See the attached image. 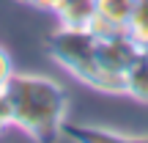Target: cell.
Instances as JSON below:
<instances>
[{
  "mask_svg": "<svg viewBox=\"0 0 148 143\" xmlns=\"http://www.w3.org/2000/svg\"><path fill=\"white\" fill-rule=\"evenodd\" d=\"M3 96L11 107V121L36 143H52L63 132L69 94L58 80L36 72H14Z\"/></svg>",
  "mask_w": 148,
  "mask_h": 143,
  "instance_id": "cell-1",
  "label": "cell"
},
{
  "mask_svg": "<svg viewBox=\"0 0 148 143\" xmlns=\"http://www.w3.org/2000/svg\"><path fill=\"white\" fill-rule=\"evenodd\" d=\"M49 53L55 64L85 83L88 88L101 91L107 96H123V74L110 72L96 61V39L88 30L58 28L49 39Z\"/></svg>",
  "mask_w": 148,
  "mask_h": 143,
  "instance_id": "cell-2",
  "label": "cell"
},
{
  "mask_svg": "<svg viewBox=\"0 0 148 143\" xmlns=\"http://www.w3.org/2000/svg\"><path fill=\"white\" fill-rule=\"evenodd\" d=\"M143 53L145 50L137 47V44L129 39V33H121V36H112V39H99V41H96V61H99L104 69L118 72V74H123Z\"/></svg>",
  "mask_w": 148,
  "mask_h": 143,
  "instance_id": "cell-3",
  "label": "cell"
},
{
  "mask_svg": "<svg viewBox=\"0 0 148 143\" xmlns=\"http://www.w3.org/2000/svg\"><path fill=\"white\" fill-rule=\"evenodd\" d=\"M93 14H96V0H66L55 17H58V28L85 30Z\"/></svg>",
  "mask_w": 148,
  "mask_h": 143,
  "instance_id": "cell-4",
  "label": "cell"
},
{
  "mask_svg": "<svg viewBox=\"0 0 148 143\" xmlns=\"http://www.w3.org/2000/svg\"><path fill=\"white\" fill-rule=\"evenodd\" d=\"M123 96L148 105V53H143L123 72Z\"/></svg>",
  "mask_w": 148,
  "mask_h": 143,
  "instance_id": "cell-5",
  "label": "cell"
},
{
  "mask_svg": "<svg viewBox=\"0 0 148 143\" xmlns=\"http://www.w3.org/2000/svg\"><path fill=\"white\" fill-rule=\"evenodd\" d=\"M126 33L137 47L148 50V0H137L132 17L126 22Z\"/></svg>",
  "mask_w": 148,
  "mask_h": 143,
  "instance_id": "cell-6",
  "label": "cell"
},
{
  "mask_svg": "<svg viewBox=\"0 0 148 143\" xmlns=\"http://www.w3.org/2000/svg\"><path fill=\"white\" fill-rule=\"evenodd\" d=\"M134 6H137V0H96V14H101L104 19L126 28Z\"/></svg>",
  "mask_w": 148,
  "mask_h": 143,
  "instance_id": "cell-7",
  "label": "cell"
},
{
  "mask_svg": "<svg viewBox=\"0 0 148 143\" xmlns=\"http://www.w3.org/2000/svg\"><path fill=\"white\" fill-rule=\"evenodd\" d=\"M11 74H14V61H11L8 50H5V47H0V91L8 85Z\"/></svg>",
  "mask_w": 148,
  "mask_h": 143,
  "instance_id": "cell-8",
  "label": "cell"
},
{
  "mask_svg": "<svg viewBox=\"0 0 148 143\" xmlns=\"http://www.w3.org/2000/svg\"><path fill=\"white\" fill-rule=\"evenodd\" d=\"M25 3H30L33 8H38V11H47V14H58L66 0H25Z\"/></svg>",
  "mask_w": 148,
  "mask_h": 143,
  "instance_id": "cell-9",
  "label": "cell"
},
{
  "mask_svg": "<svg viewBox=\"0 0 148 143\" xmlns=\"http://www.w3.org/2000/svg\"><path fill=\"white\" fill-rule=\"evenodd\" d=\"M8 127H14V121H11V107H8V102H5L3 91H0V135Z\"/></svg>",
  "mask_w": 148,
  "mask_h": 143,
  "instance_id": "cell-10",
  "label": "cell"
},
{
  "mask_svg": "<svg viewBox=\"0 0 148 143\" xmlns=\"http://www.w3.org/2000/svg\"><path fill=\"white\" fill-rule=\"evenodd\" d=\"M126 143H148V135H126Z\"/></svg>",
  "mask_w": 148,
  "mask_h": 143,
  "instance_id": "cell-11",
  "label": "cell"
},
{
  "mask_svg": "<svg viewBox=\"0 0 148 143\" xmlns=\"http://www.w3.org/2000/svg\"><path fill=\"white\" fill-rule=\"evenodd\" d=\"M123 143H126V140H123Z\"/></svg>",
  "mask_w": 148,
  "mask_h": 143,
  "instance_id": "cell-12",
  "label": "cell"
},
{
  "mask_svg": "<svg viewBox=\"0 0 148 143\" xmlns=\"http://www.w3.org/2000/svg\"><path fill=\"white\" fill-rule=\"evenodd\" d=\"M145 53H148V50H145Z\"/></svg>",
  "mask_w": 148,
  "mask_h": 143,
  "instance_id": "cell-13",
  "label": "cell"
}]
</instances>
